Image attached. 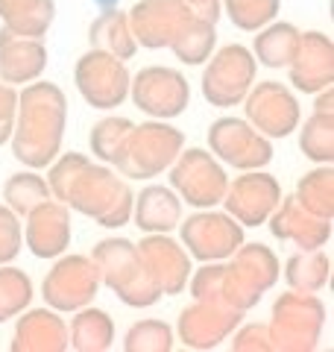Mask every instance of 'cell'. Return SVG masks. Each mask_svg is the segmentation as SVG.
Returning a JSON list of instances; mask_svg holds the SVG:
<instances>
[{"label": "cell", "instance_id": "d4e9b609", "mask_svg": "<svg viewBox=\"0 0 334 352\" xmlns=\"http://www.w3.org/2000/svg\"><path fill=\"white\" fill-rule=\"evenodd\" d=\"M3 30L24 38H44L56 21V0H0Z\"/></svg>", "mask_w": 334, "mask_h": 352}, {"label": "cell", "instance_id": "9c48e42d", "mask_svg": "<svg viewBox=\"0 0 334 352\" xmlns=\"http://www.w3.org/2000/svg\"><path fill=\"white\" fill-rule=\"evenodd\" d=\"M229 176L208 150H185L170 164V188L194 208H214L223 203Z\"/></svg>", "mask_w": 334, "mask_h": 352}, {"label": "cell", "instance_id": "8d00e7d4", "mask_svg": "<svg viewBox=\"0 0 334 352\" xmlns=\"http://www.w3.org/2000/svg\"><path fill=\"white\" fill-rule=\"evenodd\" d=\"M126 352H170L173 349V329L164 320H138L124 335Z\"/></svg>", "mask_w": 334, "mask_h": 352}, {"label": "cell", "instance_id": "ac0fdd59", "mask_svg": "<svg viewBox=\"0 0 334 352\" xmlns=\"http://www.w3.org/2000/svg\"><path fill=\"white\" fill-rule=\"evenodd\" d=\"M138 252L162 296H176L185 291L194 267H191V256H188L182 244H176L164 232H153L138 244Z\"/></svg>", "mask_w": 334, "mask_h": 352}, {"label": "cell", "instance_id": "4dcf8cb0", "mask_svg": "<svg viewBox=\"0 0 334 352\" xmlns=\"http://www.w3.org/2000/svg\"><path fill=\"white\" fill-rule=\"evenodd\" d=\"M299 150L314 164L334 162V109H314L299 129Z\"/></svg>", "mask_w": 334, "mask_h": 352}, {"label": "cell", "instance_id": "8fae6325", "mask_svg": "<svg viewBox=\"0 0 334 352\" xmlns=\"http://www.w3.org/2000/svg\"><path fill=\"white\" fill-rule=\"evenodd\" d=\"M208 150L220 164L235 170H261L273 162V141L243 118H217L208 126Z\"/></svg>", "mask_w": 334, "mask_h": 352}, {"label": "cell", "instance_id": "d6986e66", "mask_svg": "<svg viewBox=\"0 0 334 352\" xmlns=\"http://www.w3.org/2000/svg\"><path fill=\"white\" fill-rule=\"evenodd\" d=\"M24 220V247L36 258H59L71 247V208L65 203L50 197Z\"/></svg>", "mask_w": 334, "mask_h": 352}, {"label": "cell", "instance_id": "44dd1931", "mask_svg": "<svg viewBox=\"0 0 334 352\" xmlns=\"http://www.w3.org/2000/svg\"><path fill=\"white\" fill-rule=\"evenodd\" d=\"M267 223L278 241H291L299 250L326 247L331 238V220L311 214L308 208L296 203V197H282L276 212L267 217Z\"/></svg>", "mask_w": 334, "mask_h": 352}, {"label": "cell", "instance_id": "277c9868", "mask_svg": "<svg viewBox=\"0 0 334 352\" xmlns=\"http://www.w3.org/2000/svg\"><path fill=\"white\" fill-rule=\"evenodd\" d=\"M91 258L100 270V282L118 294V300L132 308H150L162 300L153 276L141 261L138 247L126 238H106L94 247Z\"/></svg>", "mask_w": 334, "mask_h": 352}, {"label": "cell", "instance_id": "74e56055", "mask_svg": "<svg viewBox=\"0 0 334 352\" xmlns=\"http://www.w3.org/2000/svg\"><path fill=\"white\" fill-rule=\"evenodd\" d=\"M21 250H24V229H21V217L0 203V264H12Z\"/></svg>", "mask_w": 334, "mask_h": 352}, {"label": "cell", "instance_id": "ba28073f", "mask_svg": "<svg viewBox=\"0 0 334 352\" xmlns=\"http://www.w3.org/2000/svg\"><path fill=\"white\" fill-rule=\"evenodd\" d=\"M100 270L91 256H62L56 258L50 273L41 282V296L53 311H80L91 305L100 291Z\"/></svg>", "mask_w": 334, "mask_h": 352}, {"label": "cell", "instance_id": "4fadbf2b", "mask_svg": "<svg viewBox=\"0 0 334 352\" xmlns=\"http://www.w3.org/2000/svg\"><path fill=\"white\" fill-rule=\"evenodd\" d=\"M243 112H247V124L270 141L287 138L293 129H299V120H302L296 94L273 80L252 82L247 97H243Z\"/></svg>", "mask_w": 334, "mask_h": 352}, {"label": "cell", "instance_id": "83f0119b", "mask_svg": "<svg viewBox=\"0 0 334 352\" xmlns=\"http://www.w3.org/2000/svg\"><path fill=\"white\" fill-rule=\"evenodd\" d=\"M68 346L76 352H106L115 344V323L103 308L85 305L68 326Z\"/></svg>", "mask_w": 334, "mask_h": 352}, {"label": "cell", "instance_id": "7c38bea8", "mask_svg": "<svg viewBox=\"0 0 334 352\" xmlns=\"http://www.w3.org/2000/svg\"><path fill=\"white\" fill-rule=\"evenodd\" d=\"M132 74L124 59H115L103 50H88L74 68V82L82 100L94 109H118L129 97Z\"/></svg>", "mask_w": 334, "mask_h": 352}, {"label": "cell", "instance_id": "e575fe53", "mask_svg": "<svg viewBox=\"0 0 334 352\" xmlns=\"http://www.w3.org/2000/svg\"><path fill=\"white\" fill-rule=\"evenodd\" d=\"M132 126L135 124H132L129 118H103L100 124H94L91 135H88V141H91V156H97L106 164H118L120 150H124Z\"/></svg>", "mask_w": 334, "mask_h": 352}, {"label": "cell", "instance_id": "836d02e7", "mask_svg": "<svg viewBox=\"0 0 334 352\" xmlns=\"http://www.w3.org/2000/svg\"><path fill=\"white\" fill-rule=\"evenodd\" d=\"M32 302V279L12 264H0V323L27 311Z\"/></svg>", "mask_w": 334, "mask_h": 352}, {"label": "cell", "instance_id": "52a82bcc", "mask_svg": "<svg viewBox=\"0 0 334 352\" xmlns=\"http://www.w3.org/2000/svg\"><path fill=\"white\" fill-rule=\"evenodd\" d=\"M205 62L208 65L203 71V80H199V88H203L208 106L232 109L243 103V97L255 82V71H258L252 50L243 44H223Z\"/></svg>", "mask_w": 334, "mask_h": 352}, {"label": "cell", "instance_id": "ab89813d", "mask_svg": "<svg viewBox=\"0 0 334 352\" xmlns=\"http://www.w3.org/2000/svg\"><path fill=\"white\" fill-rule=\"evenodd\" d=\"M232 349L235 352H270V332H267V323H249L243 326L241 332L232 340Z\"/></svg>", "mask_w": 334, "mask_h": 352}, {"label": "cell", "instance_id": "5bb4252c", "mask_svg": "<svg viewBox=\"0 0 334 352\" xmlns=\"http://www.w3.org/2000/svg\"><path fill=\"white\" fill-rule=\"evenodd\" d=\"M247 235L243 226L226 212H211V208H199L182 223V247L188 256L197 261H226L235 252Z\"/></svg>", "mask_w": 334, "mask_h": 352}, {"label": "cell", "instance_id": "f1b7e54d", "mask_svg": "<svg viewBox=\"0 0 334 352\" xmlns=\"http://www.w3.org/2000/svg\"><path fill=\"white\" fill-rule=\"evenodd\" d=\"M331 279V258L329 252L317 250H299L285 261V282L291 285V291L302 294H320Z\"/></svg>", "mask_w": 334, "mask_h": 352}, {"label": "cell", "instance_id": "4316f807", "mask_svg": "<svg viewBox=\"0 0 334 352\" xmlns=\"http://www.w3.org/2000/svg\"><path fill=\"white\" fill-rule=\"evenodd\" d=\"M299 32L291 21H270L267 27L258 30V36L252 41V56L264 68H287L296 53V44H299Z\"/></svg>", "mask_w": 334, "mask_h": 352}, {"label": "cell", "instance_id": "60d3db41", "mask_svg": "<svg viewBox=\"0 0 334 352\" xmlns=\"http://www.w3.org/2000/svg\"><path fill=\"white\" fill-rule=\"evenodd\" d=\"M182 3L191 9L197 18H205L211 24L220 21V12H223V0H182Z\"/></svg>", "mask_w": 334, "mask_h": 352}, {"label": "cell", "instance_id": "f546056e", "mask_svg": "<svg viewBox=\"0 0 334 352\" xmlns=\"http://www.w3.org/2000/svg\"><path fill=\"white\" fill-rule=\"evenodd\" d=\"M217 47V24L191 15L170 41L173 56L185 65H203Z\"/></svg>", "mask_w": 334, "mask_h": 352}, {"label": "cell", "instance_id": "7402d4cb", "mask_svg": "<svg viewBox=\"0 0 334 352\" xmlns=\"http://www.w3.org/2000/svg\"><path fill=\"white\" fill-rule=\"evenodd\" d=\"M44 68H47V47L41 38L12 36L0 27V80L18 88L41 80Z\"/></svg>", "mask_w": 334, "mask_h": 352}, {"label": "cell", "instance_id": "484cf974", "mask_svg": "<svg viewBox=\"0 0 334 352\" xmlns=\"http://www.w3.org/2000/svg\"><path fill=\"white\" fill-rule=\"evenodd\" d=\"M88 44L94 50H103L115 59H132L138 50L135 36L129 30V15L120 9H103L88 27Z\"/></svg>", "mask_w": 334, "mask_h": 352}, {"label": "cell", "instance_id": "3957f363", "mask_svg": "<svg viewBox=\"0 0 334 352\" xmlns=\"http://www.w3.org/2000/svg\"><path fill=\"white\" fill-rule=\"evenodd\" d=\"M132 200H135V194H132L129 182L120 179L106 164H94L91 159L76 170L68 191L62 197V203L68 208L97 220L106 229H120L129 223Z\"/></svg>", "mask_w": 334, "mask_h": 352}, {"label": "cell", "instance_id": "cb8c5ba5", "mask_svg": "<svg viewBox=\"0 0 334 352\" xmlns=\"http://www.w3.org/2000/svg\"><path fill=\"white\" fill-rule=\"evenodd\" d=\"M132 220L141 232H173L182 223V200L167 185H147L132 200Z\"/></svg>", "mask_w": 334, "mask_h": 352}, {"label": "cell", "instance_id": "ffe728a7", "mask_svg": "<svg viewBox=\"0 0 334 352\" xmlns=\"http://www.w3.org/2000/svg\"><path fill=\"white\" fill-rule=\"evenodd\" d=\"M287 71L293 88L302 94H317L329 88L334 82V41L317 30L302 32Z\"/></svg>", "mask_w": 334, "mask_h": 352}, {"label": "cell", "instance_id": "f35d334b", "mask_svg": "<svg viewBox=\"0 0 334 352\" xmlns=\"http://www.w3.org/2000/svg\"><path fill=\"white\" fill-rule=\"evenodd\" d=\"M15 112H18V88L0 80V147L9 144V138H12Z\"/></svg>", "mask_w": 334, "mask_h": 352}, {"label": "cell", "instance_id": "d6a6232c", "mask_svg": "<svg viewBox=\"0 0 334 352\" xmlns=\"http://www.w3.org/2000/svg\"><path fill=\"white\" fill-rule=\"evenodd\" d=\"M50 185L44 176H38L36 170H21L12 173L9 179L3 182V203L12 208L18 217H27L32 208L41 206L44 200H50Z\"/></svg>", "mask_w": 334, "mask_h": 352}, {"label": "cell", "instance_id": "1f68e13d", "mask_svg": "<svg viewBox=\"0 0 334 352\" xmlns=\"http://www.w3.org/2000/svg\"><path fill=\"white\" fill-rule=\"evenodd\" d=\"M296 203L317 217H334V170L331 164H317L296 182Z\"/></svg>", "mask_w": 334, "mask_h": 352}, {"label": "cell", "instance_id": "9a60e30c", "mask_svg": "<svg viewBox=\"0 0 334 352\" xmlns=\"http://www.w3.org/2000/svg\"><path fill=\"white\" fill-rule=\"evenodd\" d=\"M278 200H282L278 179L264 170H243V176L232 179L226 185V194H223L226 214L235 217L243 229L267 223V217L276 212Z\"/></svg>", "mask_w": 334, "mask_h": 352}, {"label": "cell", "instance_id": "d590c367", "mask_svg": "<svg viewBox=\"0 0 334 352\" xmlns=\"http://www.w3.org/2000/svg\"><path fill=\"white\" fill-rule=\"evenodd\" d=\"M282 0H223V12L243 32H258L270 21H276Z\"/></svg>", "mask_w": 334, "mask_h": 352}, {"label": "cell", "instance_id": "603a6c76", "mask_svg": "<svg viewBox=\"0 0 334 352\" xmlns=\"http://www.w3.org/2000/svg\"><path fill=\"white\" fill-rule=\"evenodd\" d=\"M68 344V323L53 308H32L18 317L12 335L15 352H65Z\"/></svg>", "mask_w": 334, "mask_h": 352}, {"label": "cell", "instance_id": "30bf717a", "mask_svg": "<svg viewBox=\"0 0 334 352\" xmlns=\"http://www.w3.org/2000/svg\"><path fill=\"white\" fill-rule=\"evenodd\" d=\"M129 97L144 115L155 120L179 118L191 103V85L185 74L167 65H147L129 80Z\"/></svg>", "mask_w": 334, "mask_h": 352}, {"label": "cell", "instance_id": "2e32d148", "mask_svg": "<svg viewBox=\"0 0 334 352\" xmlns=\"http://www.w3.org/2000/svg\"><path fill=\"white\" fill-rule=\"evenodd\" d=\"M243 320V311L217 300H194L179 314V338L191 349H214Z\"/></svg>", "mask_w": 334, "mask_h": 352}, {"label": "cell", "instance_id": "8992f818", "mask_svg": "<svg viewBox=\"0 0 334 352\" xmlns=\"http://www.w3.org/2000/svg\"><path fill=\"white\" fill-rule=\"evenodd\" d=\"M185 147V135L164 120H150L129 129L115 168L126 179H153L176 162Z\"/></svg>", "mask_w": 334, "mask_h": 352}, {"label": "cell", "instance_id": "e0dca14e", "mask_svg": "<svg viewBox=\"0 0 334 352\" xmlns=\"http://www.w3.org/2000/svg\"><path fill=\"white\" fill-rule=\"evenodd\" d=\"M126 15H129V30L135 36L138 47L162 50V47H170L173 36L194 12L182 0H138Z\"/></svg>", "mask_w": 334, "mask_h": 352}, {"label": "cell", "instance_id": "b9f144b4", "mask_svg": "<svg viewBox=\"0 0 334 352\" xmlns=\"http://www.w3.org/2000/svg\"><path fill=\"white\" fill-rule=\"evenodd\" d=\"M94 3H97L100 9H118L120 0H94Z\"/></svg>", "mask_w": 334, "mask_h": 352}, {"label": "cell", "instance_id": "6da1fadb", "mask_svg": "<svg viewBox=\"0 0 334 352\" xmlns=\"http://www.w3.org/2000/svg\"><path fill=\"white\" fill-rule=\"evenodd\" d=\"M229 264L208 261L203 270L191 273L188 288L194 300H217L229 308L247 314L252 305L261 302V296L278 279V258L264 244H243L229 256Z\"/></svg>", "mask_w": 334, "mask_h": 352}, {"label": "cell", "instance_id": "5b68a950", "mask_svg": "<svg viewBox=\"0 0 334 352\" xmlns=\"http://www.w3.org/2000/svg\"><path fill=\"white\" fill-rule=\"evenodd\" d=\"M322 326H326V305L320 302V296L287 291L273 302L267 332L276 352H311L320 344Z\"/></svg>", "mask_w": 334, "mask_h": 352}, {"label": "cell", "instance_id": "7a4b0ae2", "mask_svg": "<svg viewBox=\"0 0 334 352\" xmlns=\"http://www.w3.org/2000/svg\"><path fill=\"white\" fill-rule=\"evenodd\" d=\"M68 126V100L56 82H27L18 91V112L12 129V156L27 168H50L62 153Z\"/></svg>", "mask_w": 334, "mask_h": 352}]
</instances>
